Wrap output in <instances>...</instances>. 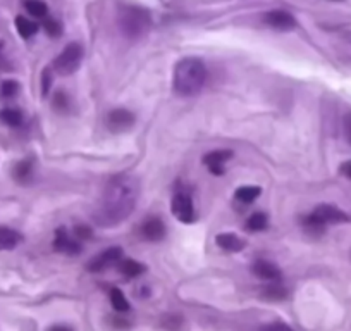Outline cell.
I'll return each mask as SVG.
<instances>
[{
    "label": "cell",
    "mask_w": 351,
    "mask_h": 331,
    "mask_svg": "<svg viewBox=\"0 0 351 331\" xmlns=\"http://www.w3.org/2000/svg\"><path fill=\"white\" fill-rule=\"evenodd\" d=\"M25 9L28 11V14H32L33 18H45L49 9L43 0H25Z\"/></svg>",
    "instance_id": "obj_19"
},
{
    "label": "cell",
    "mask_w": 351,
    "mask_h": 331,
    "mask_svg": "<svg viewBox=\"0 0 351 331\" xmlns=\"http://www.w3.org/2000/svg\"><path fill=\"white\" fill-rule=\"evenodd\" d=\"M141 235L148 242H158V240L164 238L165 235V226L162 222V219L158 218H148L147 221L141 226Z\"/></svg>",
    "instance_id": "obj_12"
},
{
    "label": "cell",
    "mask_w": 351,
    "mask_h": 331,
    "mask_svg": "<svg viewBox=\"0 0 351 331\" xmlns=\"http://www.w3.org/2000/svg\"><path fill=\"white\" fill-rule=\"evenodd\" d=\"M50 85H52V69L45 67V71L42 73V93L47 95L50 92Z\"/></svg>",
    "instance_id": "obj_28"
},
{
    "label": "cell",
    "mask_w": 351,
    "mask_h": 331,
    "mask_svg": "<svg viewBox=\"0 0 351 331\" xmlns=\"http://www.w3.org/2000/svg\"><path fill=\"white\" fill-rule=\"evenodd\" d=\"M140 197V181L131 174H119L107 183L95 211L100 226H116L131 216Z\"/></svg>",
    "instance_id": "obj_1"
},
{
    "label": "cell",
    "mask_w": 351,
    "mask_h": 331,
    "mask_svg": "<svg viewBox=\"0 0 351 331\" xmlns=\"http://www.w3.org/2000/svg\"><path fill=\"white\" fill-rule=\"evenodd\" d=\"M267 216L263 214V212H255V214H252L248 218V221H246V228L250 229V231H262V229L267 228Z\"/></svg>",
    "instance_id": "obj_21"
},
{
    "label": "cell",
    "mask_w": 351,
    "mask_h": 331,
    "mask_svg": "<svg viewBox=\"0 0 351 331\" xmlns=\"http://www.w3.org/2000/svg\"><path fill=\"white\" fill-rule=\"evenodd\" d=\"M262 190L258 187H253V185H248V187H241L236 190V198L243 204H250V202L256 201L260 197Z\"/></svg>",
    "instance_id": "obj_18"
},
{
    "label": "cell",
    "mask_w": 351,
    "mask_h": 331,
    "mask_svg": "<svg viewBox=\"0 0 351 331\" xmlns=\"http://www.w3.org/2000/svg\"><path fill=\"white\" fill-rule=\"evenodd\" d=\"M16 30H18L19 35L26 40L32 38V36L38 32V25H36L35 21H32V19L25 18V16H18V18H16Z\"/></svg>",
    "instance_id": "obj_17"
},
{
    "label": "cell",
    "mask_w": 351,
    "mask_h": 331,
    "mask_svg": "<svg viewBox=\"0 0 351 331\" xmlns=\"http://www.w3.org/2000/svg\"><path fill=\"white\" fill-rule=\"evenodd\" d=\"M53 247H56L57 252H62V254L76 255L81 252V245L76 240L71 238L67 235V231L64 228H59L56 231V240H53Z\"/></svg>",
    "instance_id": "obj_11"
},
{
    "label": "cell",
    "mask_w": 351,
    "mask_h": 331,
    "mask_svg": "<svg viewBox=\"0 0 351 331\" xmlns=\"http://www.w3.org/2000/svg\"><path fill=\"white\" fill-rule=\"evenodd\" d=\"M0 121L9 126H19L23 123V114L18 109H2L0 111Z\"/></svg>",
    "instance_id": "obj_22"
},
{
    "label": "cell",
    "mask_w": 351,
    "mask_h": 331,
    "mask_svg": "<svg viewBox=\"0 0 351 331\" xmlns=\"http://www.w3.org/2000/svg\"><path fill=\"white\" fill-rule=\"evenodd\" d=\"M121 259H123V249L121 247H110V249L100 252L99 255H95L92 261L88 262V271L100 273L107 268H112Z\"/></svg>",
    "instance_id": "obj_7"
},
{
    "label": "cell",
    "mask_w": 351,
    "mask_h": 331,
    "mask_svg": "<svg viewBox=\"0 0 351 331\" xmlns=\"http://www.w3.org/2000/svg\"><path fill=\"white\" fill-rule=\"evenodd\" d=\"M232 157L231 150H212L204 157V164L214 174H224V164Z\"/></svg>",
    "instance_id": "obj_10"
},
{
    "label": "cell",
    "mask_w": 351,
    "mask_h": 331,
    "mask_svg": "<svg viewBox=\"0 0 351 331\" xmlns=\"http://www.w3.org/2000/svg\"><path fill=\"white\" fill-rule=\"evenodd\" d=\"M21 242V235L8 226H0V251H12Z\"/></svg>",
    "instance_id": "obj_15"
},
{
    "label": "cell",
    "mask_w": 351,
    "mask_h": 331,
    "mask_svg": "<svg viewBox=\"0 0 351 331\" xmlns=\"http://www.w3.org/2000/svg\"><path fill=\"white\" fill-rule=\"evenodd\" d=\"M260 295H262L265 300H274V302H279V300H285L286 297H288V290L282 288V286L272 285V286H265V288H262Z\"/></svg>",
    "instance_id": "obj_20"
},
{
    "label": "cell",
    "mask_w": 351,
    "mask_h": 331,
    "mask_svg": "<svg viewBox=\"0 0 351 331\" xmlns=\"http://www.w3.org/2000/svg\"><path fill=\"white\" fill-rule=\"evenodd\" d=\"M134 124V114L128 109H112L106 117L107 130L112 133H123Z\"/></svg>",
    "instance_id": "obj_8"
},
{
    "label": "cell",
    "mask_w": 351,
    "mask_h": 331,
    "mask_svg": "<svg viewBox=\"0 0 351 331\" xmlns=\"http://www.w3.org/2000/svg\"><path fill=\"white\" fill-rule=\"evenodd\" d=\"M81 60H83V47L77 42H71L59 54V57L53 62V69L62 76H67L80 67Z\"/></svg>",
    "instance_id": "obj_4"
},
{
    "label": "cell",
    "mask_w": 351,
    "mask_h": 331,
    "mask_svg": "<svg viewBox=\"0 0 351 331\" xmlns=\"http://www.w3.org/2000/svg\"><path fill=\"white\" fill-rule=\"evenodd\" d=\"M258 331H293V328L286 323H271L262 326Z\"/></svg>",
    "instance_id": "obj_29"
},
{
    "label": "cell",
    "mask_w": 351,
    "mask_h": 331,
    "mask_svg": "<svg viewBox=\"0 0 351 331\" xmlns=\"http://www.w3.org/2000/svg\"><path fill=\"white\" fill-rule=\"evenodd\" d=\"M252 273L256 276V278L262 279H279L281 278V269L278 268L276 264L269 261H256L253 262L252 266Z\"/></svg>",
    "instance_id": "obj_13"
},
{
    "label": "cell",
    "mask_w": 351,
    "mask_h": 331,
    "mask_svg": "<svg viewBox=\"0 0 351 331\" xmlns=\"http://www.w3.org/2000/svg\"><path fill=\"white\" fill-rule=\"evenodd\" d=\"M172 214L181 222H191L195 219L193 198L188 192L178 190L172 197Z\"/></svg>",
    "instance_id": "obj_6"
},
{
    "label": "cell",
    "mask_w": 351,
    "mask_h": 331,
    "mask_svg": "<svg viewBox=\"0 0 351 331\" xmlns=\"http://www.w3.org/2000/svg\"><path fill=\"white\" fill-rule=\"evenodd\" d=\"M32 170L33 166L29 161H21L19 164H16L14 168V178L18 181H26L32 178Z\"/></svg>",
    "instance_id": "obj_24"
},
{
    "label": "cell",
    "mask_w": 351,
    "mask_h": 331,
    "mask_svg": "<svg viewBox=\"0 0 351 331\" xmlns=\"http://www.w3.org/2000/svg\"><path fill=\"white\" fill-rule=\"evenodd\" d=\"M110 302H112L114 309L119 310V312H126L130 309V302H128L126 295L119 288L110 290Z\"/></svg>",
    "instance_id": "obj_23"
},
{
    "label": "cell",
    "mask_w": 351,
    "mask_h": 331,
    "mask_svg": "<svg viewBox=\"0 0 351 331\" xmlns=\"http://www.w3.org/2000/svg\"><path fill=\"white\" fill-rule=\"evenodd\" d=\"M43 28H45L47 35L52 36V38H57V36H60V33H62V26H60V23L56 21V19H45Z\"/></svg>",
    "instance_id": "obj_25"
},
{
    "label": "cell",
    "mask_w": 351,
    "mask_h": 331,
    "mask_svg": "<svg viewBox=\"0 0 351 331\" xmlns=\"http://www.w3.org/2000/svg\"><path fill=\"white\" fill-rule=\"evenodd\" d=\"M344 135H346V140L351 144V113H348L344 116Z\"/></svg>",
    "instance_id": "obj_31"
},
{
    "label": "cell",
    "mask_w": 351,
    "mask_h": 331,
    "mask_svg": "<svg viewBox=\"0 0 351 331\" xmlns=\"http://www.w3.org/2000/svg\"><path fill=\"white\" fill-rule=\"evenodd\" d=\"M207 81V67L198 57H184L174 67L172 85L181 97H193L204 89Z\"/></svg>",
    "instance_id": "obj_2"
},
{
    "label": "cell",
    "mask_w": 351,
    "mask_h": 331,
    "mask_svg": "<svg viewBox=\"0 0 351 331\" xmlns=\"http://www.w3.org/2000/svg\"><path fill=\"white\" fill-rule=\"evenodd\" d=\"M74 233H76L77 238H90V236H92V229L83 225L76 226V228H74Z\"/></svg>",
    "instance_id": "obj_30"
},
{
    "label": "cell",
    "mask_w": 351,
    "mask_h": 331,
    "mask_svg": "<svg viewBox=\"0 0 351 331\" xmlns=\"http://www.w3.org/2000/svg\"><path fill=\"white\" fill-rule=\"evenodd\" d=\"M263 23L278 32H289L296 26V19L286 11H271L263 16Z\"/></svg>",
    "instance_id": "obj_9"
},
{
    "label": "cell",
    "mask_w": 351,
    "mask_h": 331,
    "mask_svg": "<svg viewBox=\"0 0 351 331\" xmlns=\"http://www.w3.org/2000/svg\"><path fill=\"white\" fill-rule=\"evenodd\" d=\"M215 242H217V245L226 252H239L243 249L241 238L236 236L234 233H221V235L215 238Z\"/></svg>",
    "instance_id": "obj_14"
},
{
    "label": "cell",
    "mask_w": 351,
    "mask_h": 331,
    "mask_svg": "<svg viewBox=\"0 0 351 331\" xmlns=\"http://www.w3.org/2000/svg\"><path fill=\"white\" fill-rule=\"evenodd\" d=\"M341 174H343V176H346L348 180H351V161H346V162H343V164H341Z\"/></svg>",
    "instance_id": "obj_32"
},
{
    "label": "cell",
    "mask_w": 351,
    "mask_h": 331,
    "mask_svg": "<svg viewBox=\"0 0 351 331\" xmlns=\"http://www.w3.org/2000/svg\"><path fill=\"white\" fill-rule=\"evenodd\" d=\"M150 14L145 9L124 5L119 12V28L128 38L136 40L150 28Z\"/></svg>",
    "instance_id": "obj_3"
},
{
    "label": "cell",
    "mask_w": 351,
    "mask_h": 331,
    "mask_svg": "<svg viewBox=\"0 0 351 331\" xmlns=\"http://www.w3.org/2000/svg\"><path fill=\"white\" fill-rule=\"evenodd\" d=\"M18 92H19V85L12 80L4 81L2 87H0V93H2L4 97H14Z\"/></svg>",
    "instance_id": "obj_26"
},
{
    "label": "cell",
    "mask_w": 351,
    "mask_h": 331,
    "mask_svg": "<svg viewBox=\"0 0 351 331\" xmlns=\"http://www.w3.org/2000/svg\"><path fill=\"white\" fill-rule=\"evenodd\" d=\"M53 107H56L59 113H64V111H67V107H69V99H67L66 93L57 92L56 95H53Z\"/></svg>",
    "instance_id": "obj_27"
},
{
    "label": "cell",
    "mask_w": 351,
    "mask_h": 331,
    "mask_svg": "<svg viewBox=\"0 0 351 331\" xmlns=\"http://www.w3.org/2000/svg\"><path fill=\"white\" fill-rule=\"evenodd\" d=\"M47 331H74L69 324H53Z\"/></svg>",
    "instance_id": "obj_33"
},
{
    "label": "cell",
    "mask_w": 351,
    "mask_h": 331,
    "mask_svg": "<svg viewBox=\"0 0 351 331\" xmlns=\"http://www.w3.org/2000/svg\"><path fill=\"white\" fill-rule=\"evenodd\" d=\"M119 271L126 278H138V276H141L145 273V266L141 262L133 261V259H126V261L119 262Z\"/></svg>",
    "instance_id": "obj_16"
},
{
    "label": "cell",
    "mask_w": 351,
    "mask_h": 331,
    "mask_svg": "<svg viewBox=\"0 0 351 331\" xmlns=\"http://www.w3.org/2000/svg\"><path fill=\"white\" fill-rule=\"evenodd\" d=\"M310 218L315 219L322 226L327 225H341V222H350V216L341 211L339 207L332 204H320L313 209Z\"/></svg>",
    "instance_id": "obj_5"
}]
</instances>
